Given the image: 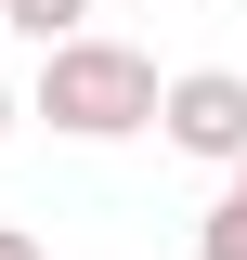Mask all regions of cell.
I'll use <instances>...</instances> for the list:
<instances>
[{
    "instance_id": "5b68a950",
    "label": "cell",
    "mask_w": 247,
    "mask_h": 260,
    "mask_svg": "<svg viewBox=\"0 0 247 260\" xmlns=\"http://www.w3.org/2000/svg\"><path fill=\"white\" fill-rule=\"evenodd\" d=\"M13 117H26V104H13V91H0V143H13Z\"/></svg>"
},
{
    "instance_id": "7a4b0ae2",
    "label": "cell",
    "mask_w": 247,
    "mask_h": 260,
    "mask_svg": "<svg viewBox=\"0 0 247 260\" xmlns=\"http://www.w3.org/2000/svg\"><path fill=\"white\" fill-rule=\"evenodd\" d=\"M156 143L234 182V169H247V78H234V65H182V78H169V117H156Z\"/></svg>"
},
{
    "instance_id": "3957f363",
    "label": "cell",
    "mask_w": 247,
    "mask_h": 260,
    "mask_svg": "<svg viewBox=\"0 0 247 260\" xmlns=\"http://www.w3.org/2000/svg\"><path fill=\"white\" fill-rule=\"evenodd\" d=\"M78 13H91V0H0V26H26L39 52H65V39H91Z\"/></svg>"
},
{
    "instance_id": "6da1fadb",
    "label": "cell",
    "mask_w": 247,
    "mask_h": 260,
    "mask_svg": "<svg viewBox=\"0 0 247 260\" xmlns=\"http://www.w3.org/2000/svg\"><path fill=\"white\" fill-rule=\"evenodd\" d=\"M26 117H52L65 143H130V130L169 117V78H156V52H130V39H65V52H39V91Z\"/></svg>"
},
{
    "instance_id": "8992f818",
    "label": "cell",
    "mask_w": 247,
    "mask_h": 260,
    "mask_svg": "<svg viewBox=\"0 0 247 260\" xmlns=\"http://www.w3.org/2000/svg\"><path fill=\"white\" fill-rule=\"evenodd\" d=\"M221 208H247V169H234V182H221Z\"/></svg>"
},
{
    "instance_id": "277c9868",
    "label": "cell",
    "mask_w": 247,
    "mask_h": 260,
    "mask_svg": "<svg viewBox=\"0 0 247 260\" xmlns=\"http://www.w3.org/2000/svg\"><path fill=\"white\" fill-rule=\"evenodd\" d=\"M0 260H39V234H26V221H0Z\"/></svg>"
}]
</instances>
